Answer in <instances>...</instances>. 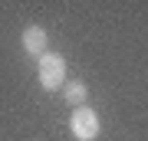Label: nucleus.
<instances>
[{
  "label": "nucleus",
  "mask_w": 148,
  "mask_h": 141,
  "mask_svg": "<svg viewBox=\"0 0 148 141\" xmlns=\"http://www.w3.org/2000/svg\"><path fill=\"white\" fill-rule=\"evenodd\" d=\"M40 85L46 92H56L59 85H66V59L59 52H43L40 56Z\"/></svg>",
  "instance_id": "nucleus-1"
},
{
  "label": "nucleus",
  "mask_w": 148,
  "mask_h": 141,
  "mask_svg": "<svg viewBox=\"0 0 148 141\" xmlns=\"http://www.w3.org/2000/svg\"><path fill=\"white\" fill-rule=\"evenodd\" d=\"M99 115L89 108V105H79L73 108V118H69V131H73L76 141H95L99 138Z\"/></svg>",
  "instance_id": "nucleus-2"
},
{
  "label": "nucleus",
  "mask_w": 148,
  "mask_h": 141,
  "mask_svg": "<svg viewBox=\"0 0 148 141\" xmlns=\"http://www.w3.org/2000/svg\"><path fill=\"white\" fill-rule=\"evenodd\" d=\"M46 46H49V36H46L43 26H27V30H23V49H27L30 56H43Z\"/></svg>",
  "instance_id": "nucleus-3"
},
{
  "label": "nucleus",
  "mask_w": 148,
  "mask_h": 141,
  "mask_svg": "<svg viewBox=\"0 0 148 141\" xmlns=\"http://www.w3.org/2000/svg\"><path fill=\"white\" fill-rule=\"evenodd\" d=\"M66 102L73 105V108L86 105V85L82 82H66Z\"/></svg>",
  "instance_id": "nucleus-4"
}]
</instances>
